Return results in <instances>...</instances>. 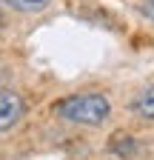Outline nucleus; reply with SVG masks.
<instances>
[{"mask_svg": "<svg viewBox=\"0 0 154 160\" xmlns=\"http://www.w3.org/2000/svg\"><path fill=\"white\" fill-rule=\"evenodd\" d=\"M111 103L106 94H71L63 97L57 103V114H60L66 123H80V126H100L108 117Z\"/></svg>", "mask_w": 154, "mask_h": 160, "instance_id": "obj_1", "label": "nucleus"}, {"mask_svg": "<svg viewBox=\"0 0 154 160\" xmlns=\"http://www.w3.org/2000/svg\"><path fill=\"white\" fill-rule=\"evenodd\" d=\"M23 114H26V100L17 92L0 89V132H9L12 126H17Z\"/></svg>", "mask_w": 154, "mask_h": 160, "instance_id": "obj_2", "label": "nucleus"}, {"mask_svg": "<svg viewBox=\"0 0 154 160\" xmlns=\"http://www.w3.org/2000/svg\"><path fill=\"white\" fill-rule=\"evenodd\" d=\"M131 109L137 117H146V120H154V86H146L137 97L131 100Z\"/></svg>", "mask_w": 154, "mask_h": 160, "instance_id": "obj_3", "label": "nucleus"}, {"mask_svg": "<svg viewBox=\"0 0 154 160\" xmlns=\"http://www.w3.org/2000/svg\"><path fill=\"white\" fill-rule=\"evenodd\" d=\"M6 3L17 12H23V14H40V12L49 9L51 0H6Z\"/></svg>", "mask_w": 154, "mask_h": 160, "instance_id": "obj_4", "label": "nucleus"}, {"mask_svg": "<svg viewBox=\"0 0 154 160\" xmlns=\"http://www.w3.org/2000/svg\"><path fill=\"white\" fill-rule=\"evenodd\" d=\"M140 14H143V17H148L151 23H154V0H148V3H143V6H140Z\"/></svg>", "mask_w": 154, "mask_h": 160, "instance_id": "obj_5", "label": "nucleus"}]
</instances>
